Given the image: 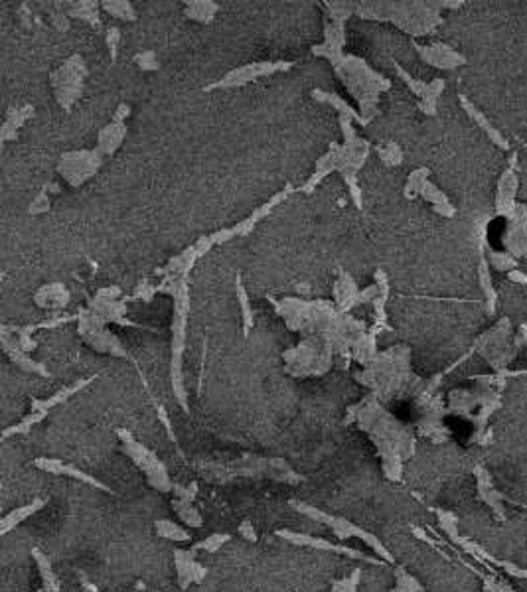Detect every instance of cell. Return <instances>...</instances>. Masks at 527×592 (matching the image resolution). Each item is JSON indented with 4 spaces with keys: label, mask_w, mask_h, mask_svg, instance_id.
<instances>
[{
    "label": "cell",
    "mask_w": 527,
    "mask_h": 592,
    "mask_svg": "<svg viewBox=\"0 0 527 592\" xmlns=\"http://www.w3.org/2000/svg\"><path fill=\"white\" fill-rule=\"evenodd\" d=\"M352 423H356L375 444L383 476L391 482H401L403 464L415 454L413 428L385 411L374 393L365 395L359 403L348 409L344 424Z\"/></svg>",
    "instance_id": "obj_1"
},
{
    "label": "cell",
    "mask_w": 527,
    "mask_h": 592,
    "mask_svg": "<svg viewBox=\"0 0 527 592\" xmlns=\"http://www.w3.org/2000/svg\"><path fill=\"white\" fill-rule=\"evenodd\" d=\"M196 470L205 482H211V484H229L237 478L271 480V482L289 484V486H298L307 482V476L296 472L290 466L289 460L279 456H255L249 452L229 462L200 460L196 462Z\"/></svg>",
    "instance_id": "obj_2"
},
{
    "label": "cell",
    "mask_w": 527,
    "mask_h": 592,
    "mask_svg": "<svg viewBox=\"0 0 527 592\" xmlns=\"http://www.w3.org/2000/svg\"><path fill=\"white\" fill-rule=\"evenodd\" d=\"M290 508H294L298 513L307 515L316 524L326 525L332 531V535L340 543L348 541V539H359V541H363V545H368L381 561H385L387 565H395V557H393L391 551L383 545V541L377 535L370 533L368 529H363V527H359L354 522H350L348 517L326 513V511L316 508V506H310L307 502H296V500L290 502Z\"/></svg>",
    "instance_id": "obj_3"
},
{
    "label": "cell",
    "mask_w": 527,
    "mask_h": 592,
    "mask_svg": "<svg viewBox=\"0 0 527 592\" xmlns=\"http://www.w3.org/2000/svg\"><path fill=\"white\" fill-rule=\"evenodd\" d=\"M117 435L120 439V452L135 462L136 468L146 478V484L160 493H172L174 482H172L166 464L158 458V454L149 446H144L142 442H138L129 430L117 428Z\"/></svg>",
    "instance_id": "obj_4"
},
{
    "label": "cell",
    "mask_w": 527,
    "mask_h": 592,
    "mask_svg": "<svg viewBox=\"0 0 527 592\" xmlns=\"http://www.w3.org/2000/svg\"><path fill=\"white\" fill-rule=\"evenodd\" d=\"M176 296V310L172 322V363L170 379L174 397L178 405L184 411H190L188 405V393L184 387V375H182V352H184V330H186V310H188V281H184L180 288L174 292Z\"/></svg>",
    "instance_id": "obj_5"
},
{
    "label": "cell",
    "mask_w": 527,
    "mask_h": 592,
    "mask_svg": "<svg viewBox=\"0 0 527 592\" xmlns=\"http://www.w3.org/2000/svg\"><path fill=\"white\" fill-rule=\"evenodd\" d=\"M274 535L279 539H285L290 545H296V547H310V549H318V551H326V553H336V555H344V557L354 558V561H363V563L375 565V567L387 565L385 561H381L379 557L368 555L363 551H357L354 547H348V545H342V543H332L324 539V537H316V535H310V533H300V531H294V529H277Z\"/></svg>",
    "instance_id": "obj_6"
},
{
    "label": "cell",
    "mask_w": 527,
    "mask_h": 592,
    "mask_svg": "<svg viewBox=\"0 0 527 592\" xmlns=\"http://www.w3.org/2000/svg\"><path fill=\"white\" fill-rule=\"evenodd\" d=\"M87 69L81 55H73L69 57L68 62L51 73V85H53V93L57 97L60 105L69 111L73 101L77 99V95L81 93V85L86 79Z\"/></svg>",
    "instance_id": "obj_7"
},
{
    "label": "cell",
    "mask_w": 527,
    "mask_h": 592,
    "mask_svg": "<svg viewBox=\"0 0 527 592\" xmlns=\"http://www.w3.org/2000/svg\"><path fill=\"white\" fill-rule=\"evenodd\" d=\"M99 164H101V154L97 151H93V153L79 151V153L64 154L57 170L71 186H79L93 172H97Z\"/></svg>",
    "instance_id": "obj_8"
},
{
    "label": "cell",
    "mask_w": 527,
    "mask_h": 592,
    "mask_svg": "<svg viewBox=\"0 0 527 592\" xmlns=\"http://www.w3.org/2000/svg\"><path fill=\"white\" fill-rule=\"evenodd\" d=\"M294 66L292 62H261V64H249V66H243V68L233 69L231 73H227L221 81L218 83H211L209 87H205L207 91L211 89H220V87H241V85L249 83L257 77H263V75H271L274 71H287Z\"/></svg>",
    "instance_id": "obj_9"
},
{
    "label": "cell",
    "mask_w": 527,
    "mask_h": 592,
    "mask_svg": "<svg viewBox=\"0 0 527 592\" xmlns=\"http://www.w3.org/2000/svg\"><path fill=\"white\" fill-rule=\"evenodd\" d=\"M32 466L38 468V470H42V472L53 474V476H68V478H73V480H77V482H81V484H87V486H91V488L107 491V493H111V496H119V491L113 490L111 486H107L101 480H97L95 476L83 472L81 468H77V466H73V464H66L64 460L40 456L32 462Z\"/></svg>",
    "instance_id": "obj_10"
},
{
    "label": "cell",
    "mask_w": 527,
    "mask_h": 592,
    "mask_svg": "<svg viewBox=\"0 0 527 592\" xmlns=\"http://www.w3.org/2000/svg\"><path fill=\"white\" fill-rule=\"evenodd\" d=\"M174 569L180 591H188L192 584H202L207 569L196 558L194 549H174Z\"/></svg>",
    "instance_id": "obj_11"
},
{
    "label": "cell",
    "mask_w": 527,
    "mask_h": 592,
    "mask_svg": "<svg viewBox=\"0 0 527 592\" xmlns=\"http://www.w3.org/2000/svg\"><path fill=\"white\" fill-rule=\"evenodd\" d=\"M474 476H476L478 500L484 502L488 508L492 509L493 513H496V517H498L500 522H506V508H504V502H510V504H515V502H511L506 493H502V491L493 486L492 474L488 472L484 466H474Z\"/></svg>",
    "instance_id": "obj_12"
},
{
    "label": "cell",
    "mask_w": 527,
    "mask_h": 592,
    "mask_svg": "<svg viewBox=\"0 0 527 592\" xmlns=\"http://www.w3.org/2000/svg\"><path fill=\"white\" fill-rule=\"evenodd\" d=\"M415 50L421 53V57L425 60L426 64L435 66L439 69H454L466 64V60L460 55L459 51H454L452 48L444 46V44H433V46H421L413 40Z\"/></svg>",
    "instance_id": "obj_13"
},
{
    "label": "cell",
    "mask_w": 527,
    "mask_h": 592,
    "mask_svg": "<svg viewBox=\"0 0 527 592\" xmlns=\"http://www.w3.org/2000/svg\"><path fill=\"white\" fill-rule=\"evenodd\" d=\"M46 506H48V498H34L30 504L8 511V513L2 517V522H0V535H8V533H10L12 529H16L22 522H26L28 517H32L34 513H38L40 509L46 508Z\"/></svg>",
    "instance_id": "obj_14"
},
{
    "label": "cell",
    "mask_w": 527,
    "mask_h": 592,
    "mask_svg": "<svg viewBox=\"0 0 527 592\" xmlns=\"http://www.w3.org/2000/svg\"><path fill=\"white\" fill-rule=\"evenodd\" d=\"M93 379H95V377L81 379V381H77V383H73V385H69V387H64V389H60L57 393H53V395L48 397V399H32V411L46 417L53 407H57L60 403H66L69 397H73L77 391H81L83 387H87Z\"/></svg>",
    "instance_id": "obj_15"
},
{
    "label": "cell",
    "mask_w": 527,
    "mask_h": 592,
    "mask_svg": "<svg viewBox=\"0 0 527 592\" xmlns=\"http://www.w3.org/2000/svg\"><path fill=\"white\" fill-rule=\"evenodd\" d=\"M32 561L36 563V569L40 573V578H42V591L44 592H62V582L60 578L53 573V567H51V561L48 558L46 553H42L38 547L32 549Z\"/></svg>",
    "instance_id": "obj_16"
},
{
    "label": "cell",
    "mask_w": 527,
    "mask_h": 592,
    "mask_svg": "<svg viewBox=\"0 0 527 592\" xmlns=\"http://www.w3.org/2000/svg\"><path fill=\"white\" fill-rule=\"evenodd\" d=\"M459 99H460V103H462V107H464V111H466V113H468L470 117L476 120L478 127H482V129L486 131V135L490 136V138H492V140H493V142H496V144H498V146H502L504 151H510V144H508V140H506V138H504V135H502V133H500V131H498V129L493 127L492 123H490V120L486 118V115H484V113H482V111H480L478 107H474L472 103L468 101V97L460 95Z\"/></svg>",
    "instance_id": "obj_17"
},
{
    "label": "cell",
    "mask_w": 527,
    "mask_h": 592,
    "mask_svg": "<svg viewBox=\"0 0 527 592\" xmlns=\"http://www.w3.org/2000/svg\"><path fill=\"white\" fill-rule=\"evenodd\" d=\"M34 303L42 308H64L69 303L68 288L60 283H53L48 287H42L34 296Z\"/></svg>",
    "instance_id": "obj_18"
},
{
    "label": "cell",
    "mask_w": 527,
    "mask_h": 592,
    "mask_svg": "<svg viewBox=\"0 0 527 592\" xmlns=\"http://www.w3.org/2000/svg\"><path fill=\"white\" fill-rule=\"evenodd\" d=\"M2 346H4V352L10 355V359L16 363L22 372L38 373V375H42V377H50V372L46 370V365H44V363H38V361H34L30 355L24 354L22 350H18L16 346H14V344H10L8 339H2Z\"/></svg>",
    "instance_id": "obj_19"
},
{
    "label": "cell",
    "mask_w": 527,
    "mask_h": 592,
    "mask_svg": "<svg viewBox=\"0 0 527 592\" xmlns=\"http://www.w3.org/2000/svg\"><path fill=\"white\" fill-rule=\"evenodd\" d=\"M125 135H127V125H125V123H117V120H111V125H107L101 131V135H99L97 153L113 154L115 149L123 142Z\"/></svg>",
    "instance_id": "obj_20"
},
{
    "label": "cell",
    "mask_w": 527,
    "mask_h": 592,
    "mask_svg": "<svg viewBox=\"0 0 527 592\" xmlns=\"http://www.w3.org/2000/svg\"><path fill=\"white\" fill-rule=\"evenodd\" d=\"M316 101H322V103H328V105H332V107H336L338 111H340V117H348L352 118V120H356L357 125H361V127H368L370 123L363 118V115H357L356 111L348 105V103L344 101V99H340L338 95H334V93H326V91H320V89H314L312 93H310Z\"/></svg>",
    "instance_id": "obj_21"
},
{
    "label": "cell",
    "mask_w": 527,
    "mask_h": 592,
    "mask_svg": "<svg viewBox=\"0 0 527 592\" xmlns=\"http://www.w3.org/2000/svg\"><path fill=\"white\" fill-rule=\"evenodd\" d=\"M170 508L174 509V513L180 517V522L192 529H200L204 525V517L200 513V509L196 508L194 504L190 502H184V500H178V498H172Z\"/></svg>",
    "instance_id": "obj_22"
},
{
    "label": "cell",
    "mask_w": 527,
    "mask_h": 592,
    "mask_svg": "<svg viewBox=\"0 0 527 592\" xmlns=\"http://www.w3.org/2000/svg\"><path fill=\"white\" fill-rule=\"evenodd\" d=\"M30 115H34V107H30V105H28V107H22V109H14V107H12V109L8 111V117L4 120V125H2V142L14 138L18 127H22Z\"/></svg>",
    "instance_id": "obj_23"
},
{
    "label": "cell",
    "mask_w": 527,
    "mask_h": 592,
    "mask_svg": "<svg viewBox=\"0 0 527 592\" xmlns=\"http://www.w3.org/2000/svg\"><path fill=\"white\" fill-rule=\"evenodd\" d=\"M154 529H156V535H158V537L168 539V541H174V543L192 541V533L186 531L182 525L174 524L172 519H158V522H154Z\"/></svg>",
    "instance_id": "obj_24"
},
{
    "label": "cell",
    "mask_w": 527,
    "mask_h": 592,
    "mask_svg": "<svg viewBox=\"0 0 527 592\" xmlns=\"http://www.w3.org/2000/svg\"><path fill=\"white\" fill-rule=\"evenodd\" d=\"M218 4L211 2V0H194V2H186V10L184 14L192 20H198V22H211L214 14L218 12Z\"/></svg>",
    "instance_id": "obj_25"
},
{
    "label": "cell",
    "mask_w": 527,
    "mask_h": 592,
    "mask_svg": "<svg viewBox=\"0 0 527 592\" xmlns=\"http://www.w3.org/2000/svg\"><path fill=\"white\" fill-rule=\"evenodd\" d=\"M391 592H426L425 587L405 567H395V589Z\"/></svg>",
    "instance_id": "obj_26"
},
{
    "label": "cell",
    "mask_w": 527,
    "mask_h": 592,
    "mask_svg": "<svg viewBox=\"0 0 527 592\" xmlns=\"http://www.w3.org/2000/svg\"><path fill=\"white\" fill-rule=\"evenodd\" d=\"M480 285H482V290L486 294V312L492 316L493 310H496V292H493L492 281H490V269H488V261L482 259L480 263Z\"/></svg>",
    "instance_id": "obj_27"
},
{
    "label": "cell",
    "mask_w": 527,
    "mask_h": 592,
    "mask_svg": "<svg viewBox=\"0 0 527 592\" xmlns=\"http://www.w3.org/2000/svg\"><path fill=\"white\" fill-rule=\"evenodd\" d=\"M442 91H444V81L442 79H435V81L428 83V91L419 103L423 113H426V115H435L437 113V99H439Z\"/></svg>",
    "instance_id": "obj_28"
},
{
    "label": "cell",
    "mask_w": 527,
    "mask_h": 592,
    "mask_svg": "<svg viewBox=\"0 0 527 592\" xmlns=\"http://www.w3.org/2000/svg\"><path fill=\"white\" fill-rule=\"evenodd\" d=\"M235 285H237V298L239 305H241V314H243V336L247 338L249 332H251V328H253V310H251V306H249V298H247V294H245V288H243V283H241V276H239V274Z\"/></svg>",
    "instance_id": "obj_29"
},
{
    "label": "cell",
    "mask_w": 527,
    "mask_h": 592,
    "mask_svg": "<svg viewBox=\"0 0 527 592\" xmlns=\"http://www.w3.org/2000/svg\"><path fill=\"white\" fill-rule=\"evenodd\" d=\"M231 541L229 533H211L202 541H196L192 545L194 551H205V553H218L225 543Z\"/></svg>",
    "instance_id": "obj_30"
},
{
    "label": "cell",
    "mask_w": 527,
    "mask_h": 592,
    "mask_svg": "<svg viewBox=\"0 0 527 592\" xmlns=\"http://www.w3.org/2000/svg\"><path fill=\"white\" fill-rule=\"evenodd\" d=\"M101 6L111 14V16H117L120 18V20H129V22H133L136 18L135 14V8H133V4L131 2H127V0H113V2H101Z\"/></svg>",
    "instance_id": "obj_31"
},
{
    "label": "cell",
    "mask_w": 527,
    "mask_h": 592,
    "mask_svg": "<svg viewBox=\"0 0 527 592\" xmlns=\"http://www.w3.org/2000/svg\"><path fill=\"white\" fill-rule=\"evenodd\" d=\"M69 16L83 18L93 28H99V24H101V20L97 16V2H79L75 8L69 10Z\"/></svg>",
    "instance_id": "obj_32"
},
{
    "label": "cell",
    "mask_w": 527,
    "mask_h": 592,
    "mask_svg": "<svg viewBox=\"0 0 527 592\" xmlns=\"http://www.w3.org/2000/svg\"><path fill=\"white\" fill-rule=\"evenodd\" d=\"M359 576H361V569H354L350 575L342 576L338 580L332 582L330 592H357L359 587Z\"/></svg>",
    "instance_id": "obj_33"
},
{
    "label": "cell",
    "mask_w": 527,
    "mask_h": 592,
    "mask_svg": "<svg viewBox=\"0 0 527 592\" xmlns=\"http://www.w3.org/2000/svg\"><path fill=\"white\" fill-rule=\"evenodd\" d=\"M480 557L484 558V561H490L492 565L500 567L502 571H506V573H508L510 576H515V578H526L527 580V569L519 567V565H513V563H508V561H500V558L492 557L488 551H482V553H480Z\"/></svg>",
    "instance_id": "obj_34"
},
{
    "label": "cell",
    "mask_w": 527,
    "mask_h": 592,
    "mask_svg": "<svg viewBox=\"0 0 527 592\" xmlns=\"http://www.w3.org/2000/svg\"><path fill=\"white\" fill-rule=\"evenodd\" d=\"M426 178H428V170L426 168H421V170H415L411 176H409L407 180V186H405V198H415L417 194H421V186L426 182Z\"/></svg>",
    "instance_id": "obj_35"
},
{
    "label": "cell",
    "mask_w": 527,
    "mask_h": 592,
    "mask_svg": "<svg viewBox=\"0 0 527 592\" xmlns=\"http://www.w3.org/2000/svg\"><path fill=\"white\" fill-rule=\"evenodd\" d=\"M198 491H200L198 482H190V484H180V482H174V490H172V496H174V498H178V500H184V502L194 504V502H196V498H198Z\"/></svg>",
    "instance_id": "obj_36"
},
{
    "label": "cell",
    "mask_w": 527,
    "mask_h": 592,
    "mask_svg": "<svg viewBox=\"0 0 527 592\" xmlns=\"http://www.w3.org/2000/svg\"><path fill=\"white\" fill-rule=\"evenodd\" d=\"M490 259H492L490 263L493 265V269H498V271L510 272L517 269V261L508 251H490Z\"/></svg>",
    "instance_id": "obj_37"
},
{
    "label": "cell",
    "mask_w": 527,
    "mask_h": 592,
    "mask_svg": "<svg viewBox=\"0 0 527 592\" xmlns=\"http://www.w3.org/2000/svg\"><path fill=\"white\" fill-rule=\"evenodd\" d=\"M377 154L383 160V164H387V166H397L403 160V153H401V149L395 142H387L385 146L377 149Z\"/></svg>",
    "instance_id": "obj_38"
},
{
    "label": "cell",
    "mask_w": 527,
    "mask_h": 592,
    "mask_svg": "<svg viewBox=\"0 0 527 592\" xmlns=\"http://www.w3.org/2000/svg\"><path fill=\"white\" fill-rule=\"evenodd\" d=\"M421 196L425 198L426 202L433 203V207H437V205H446V203H450V202H448V198H446V196L442 194L441 190L435 186L433 182H428V180H426L425 184L421 186Z\"/></svg>",
    "instance_id": "obj_39"
},
{
    "label": "cell",
    "mask_w": 527,
    "mask_h": 592,
    "mask_svg": "<svg viewBox=\"0 0 527 592\" xmlns=\"http://www.w3.org/2000/svg\"><path fill=\"white\" fill-rule=\"evenodd\" d=\"M395 69H397V73H399V77L405 81V83L409 85V89L419 97V99H423L426 95V91H428V83H423V81H417V79H413L411 75H409L405 69L401 68L399 64H395Z\"/></svg>",
    "instance_id": "obj_40"
},
{
    "label": "cell",
    "mask_w": 527,
    "mask_h": 592,
    "mask_svg": "<svg viewBox=\"0 0 527 592\" xmlns=\"http://www.w3.org/2000/svg\"><path fill=\"white\" fill-rule=\"evenodd\" d=\"M48 198H50V196H48V188H44V190L40 192V196L34 200V203H30L28 211H30V214H44V211H48V209H50V200H48Z\"/></svg>",
    "instance_id": "obj_41"
},
{
    "label": "cell",
    "mask_w": 527,
    "mask_h": 592,
    "mask_svg": "<svg viewBox=\"0 0 527 592\" xmlns=\"http://www.w3.org/2000/svg\"><path fill=\"white\" fill-rule=\"evenodd\" d=\"M237 533L245 539V541L249 543H257L259 541V535H257L255 531V525H253V522H249V519H243L241 524L237 525Z\"/></svg>",
    "instance_id": "obj_42"
},
{
    "label": "cell",
    "mask_w": 527,
    "mask_h": 592,
    "mask_svg": "<svg viewBox=\"0 0 527 592\" xmlns=\"http://www.w3.org/2000/svg\"><path fill=\"white\" fill-rule=\"evenodd\" d=\"M135 62L144 69V71H153V69H158V62L154 57V51H144V53H136Z\"/></svg>",
    "instance_id": "obj_43"
},
{
    "label": "cell",
    "mask_w": 527,
    "mask_h": 592,
    "mask_svg": "<svg viewBox=\"0 0 527 592\" xmlns=\"http://www.w3.org/2000/svg\"><path fill=\"white\" fill-rule=\"evenodd\" d=\"M154 407H156V413H158V419H160V423L164 424V426H166V430H168V437H170V440L174 442V444H176V446H178V439H176V435H174V428H172L170 419H168V413H166V409L160 405V403H156V401H154ZM178 448H180V446H178ZM180 452H182V450H180Z\"/></svg>",
    "instance_id": "obj_44"
},
{
    "label": "cell",
    "mask_w": 527,
    "mask_h": 592,
    "mask_svg": "<svg viewBox=\"0 0 527 592\" xmlns=\"http://www.w3.org/2000/svg\"><path fill=\"white\" fill-rule=\"evenodd\" d=\"M107 44L111 51V62L117 60V46H119V28H109L107 30Z\"/></svg>",
    "instance_id": "obj_45"
},
{
    "label": "cell",
    "mask_w": 527,
    "mask_h": 592,
    "mask_svg": "<svg viewBox=\"0 0 527 592\" xmlns=\"http://www.w3.org/2000/svg\"><path fill=\"white\" fill-rule=\"evenodd\" d=\"M129 113H131V107H129L127 103H123V105H119V109L115 111L113 120H117V123H125V118L129 117Z\"/></svg>",
    "instance_id": "obj_46"
},
{
    "label": "cell",
    "mask_w": 527,
    "mask_h": 592,
    "mask_svg": "<svg viewBox=\"0 0 527 592\" xmlns=\"http://www.w3.org/2000/svg\"><path fill=\"white\" fill-rule=\"evenodd\" d=\"M437 214H441V216H444V218H452L454 214H457V209H454V205L452 203H446V205H437V207H433Z\"/></svg>",
    "instance_id": "obj_47"
},
{
    "label": "cell",
    "mask_w": 527,
    "mask_h": 592,
    "mask_svg": "<svg viewBox=\"0 0 527 592\" xmlns=\"http://www.w3.org/2000/svg\"><path fill=\"white\" fill-rule=\"evenodd\" d=\"M508 279L513 281V283H517V285H527V274L526 272L517 271V269H513V271L508 272Z\"/></svg>",
    "instance_id": "obj_48"
},
{
    "label": "cell",
    "mask_w": 527,
    "mask_h": 592,
    "mask_svg": "<svg viewBox=\"0 0 527 592\" xmlns=\"http://www.w3.org/2000/svg\"><path fill=\"white\" fill-rule=\"evenodd\" d=\"M79 582H81V589H83L86 592H99L97 591V587L87 578L86 573H79Z\"/></svg>",
    "instance_id": "obj_49"
},
{
    "label": "cell",
    "mask_w": 527,
    "mask_h": 592,
    "mask_svg": "<svg viewBox=\"0 0 527 592\" xmlns=\"http://www.w3.org/2000/svg\"><path fill=\"white\" fill-rule=\"evenodd\" d=\"M442 6L444 8H459V6H462V2H442Z\"/></svg>",
    "instance_id": "obj_50"
},
{
    "label": "cell",
    "mask_w": 527,
    "mask_h": 592,
    "mask_svg": "<svg viewBox=\"0 0 527 592\" xmlns=\"http://www.w3.org/2000/svg\"><path fill=\"white\" fill-rule=\"evenodd\" d=\"M515 164H517V154H511L510 158V168L515 170Z\"/></svg>",
    "instance_id": "obj_51"
},
{
    "label": "cell",
    "mask_w": 527,
    "mask_h": 592,
    "mask_svg": "<svg viewBox=\"0 0 527 592\" xmlns=\"http://www.w3.org/2000/svg\"><path fill=\"white\" fill-rule=\"evenodd\" d=\"M522 342H527V326H522Z\"/></svg>",
    "instance_id": "obj_52"
},
{
    "label": "cell",
    "mask_w": 527,
    "mask_h": 592,
    "mask_svg": "<svg viewBox=\"0 0 527 592\" xmlns=\"http://www.w3.org/2000/svg\"><path fill=\"white\" fill-rule=\"evenodd\" d=\"M484 592H492V589H490L488 584H484Z\"/></svg>",
    "instance_id": "obj_53"
},
{
    "label": "cell",
    "mask_w": 527,
    "mask_h": 592,
    "mask_svg": "<svg viewBox=\"0 0 527 592\" xmlns=\"http://www.w3.org/2000/svg\"><path fill=\"white\" fill-rule=\"evenodd\" d=\"M38 592H44V591H42V589H40V591H38Z\"/></svg>",
    "instance_id": "obj_54"
},
{
    "label": "cell",
    "mask_w": 527,
    "mask_h": 592,
    "mask_svg": "<svg viewBox=\"0 0 527 592\" xmlns=\"http://www.w3.org/2000/svg\"><path fill=\"white\" fill-rule=\"evenodd\" d=\"M131 592H136V591H131Z\"/></svg>",
    "instance_id": "obj_55"
}]
</instances>
